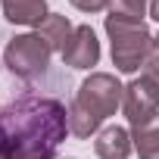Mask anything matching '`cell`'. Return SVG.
Here are the masks:
<instances>
[{
	"label": "cell",
	"mask_w": 159,
	"mask_h": 159,
	"mask_svg": "<svg viewBox=\"0 0 159 159\" xmlns=\"http://www.w3.org/2000/svg\"><path fill=\"white\" fill-rule=\"evenodd\" d=\"M69 134L62 100L25 91L0 109V159H56Z\"/></svg>",
	"instance_id": "1"
},
{
	"label": "cell",
	"mask_w": 159,
	"mask_h": 159,
	"mask_svg": "<svg viewBox=\"0 0 159 159\" xmlns=\"http://www.w3.org/2000/svg\"><path fill=\"white\" fill-rule=\"evenodd\" d=\"M103 25H106V34L112 41V66L122 75H134L137 69H143L147 53L153 47V34H150L147 22L137 16H125V13L109 10Z\"/></svg>",
	"instance_id": "2"
},
{
	"label": "cell",
	"mask_w": 159,
	"mask_h": 159,
	"mask_svg": "<svg viewBox=\"0 0 159 159\" xmlns=\"http://www.w3.org/2000/svg\"><path fill=\"white\" fill-rule=\"evenodd\" d=\"M122 100H125V84L112 72H91L81 81L72 103L91 112L94 119L106 122L109 116H116V109H122Z\"/></svg>",
	"instance_id": "3"
},
{
	"label": "cell",
	"mask_w": 159,
	"mask_h": 159,
	"mask_svg": "<svg viewBox=\"0 0 159 159\" xmlns=\"http://www.w3.org/2000/svg\"><path fill=\"white\" fill-rule=\"evenodd\" d=\"M50 47L34 34H16L7 50H3V66L10 69V75L22 78V81H34V78H44L47 69H50Z\"/></svg>",
	"instance_id": "4"
},
{
	"label": "cell",
	"mask_w": 159,
	"mask_h": 159,
	"mask_svg": "<svg viewBox=\"0 0 159 159\" xmlns=\"http://www.w3.org/2000/svg\"><path fill=\"white\" fill-rule=\"evenodd\" d=\"M122 112H125L131 131H140V128H147V125H153L159 119V94L143 81V78H134L131 84H125Z\"/></svg>",
	"instance_id": "5"
},
{
	"label": "cell",
	"mask_w": 159,
	"mask_h": 159,
	"mask_svg": "<svg viewBox=\"0 0 159 159\" xmlns=\"http://www.w3.org/2000/svg\"><path fill=\"white\" fill-rule=\"evenodd\" d=\"M62 62L69 69H94L100 62V41L91 25H75L72 41L62 50Z\"/></svg>",
	"instance_id": "6"
},
{
	"label": "cell",
	"mask_w": 159,
	"mask_h": 159,
	"mask_svg": "<svg viewBox=\"0 0 159 159\" xmlns=\"http://www.w3.org/2000/svg\"><path fill=\"white\" fill-rule=\"evenodd\" d=\"M134 150V140H131V131L122 128V125H106L97 131V140H94V153L100 159H128Z\"/></svg>",
	"instance_id": "7"
},
{
	"label": "cell",
	"mask_w": 159,
	"mask_h": 159,
	"mask_svg": "<svg viewBox=\"0 0 159 159\" xmlns=\"http://www.w3.org/2000/svg\"><path fill=\"white\" fill-rule=\"evenodd\" d=\"M72 31L75 25L69 22V16H59V13H47L41 25H34V34L50 47V50H66V44L72 41Z\"/></svg>",
	"instance_id": "8"
},
{
	"label": "cell",
	"mask_w": 159,
	"mask_h": 159,
	"mask_svg": "<svg viewBox=\"0 0 159 159\" xmlns=\"http://www.w3.org/2000/svg\"><path fill=\"white\" fill-rule=\"evenodd\" d=\"M0 7H3L7 22L13 25H41L44 16L50 13L47 0H0Z\"/></svg>",
	"instance_id": "9"
},
{
	"label": "cell",
	"mask_w": 159,
	"mask_h": 159,
	"mask_svg": "<svg viewBox=\"0 0 159 159\" xmlns=\"http://www.w3.org/2000/svg\"><path fill=\"white\" fill-rule=\"evenodd\" d=\"M131 140H134V153L140 159H159V125H147L140 131H131Z\"/></svg>",
	"instance_id": "10"
},
{
	"label": "cell",
	"mask_w": 159,
	"mask_h": 159,
	"mask_svg": "<svg viewBox=\"0 0 159 159\" xmlns=\"http://www.w3.org/2000/svg\"><path fill=\"white\" fill-rule=\"evenodd\" d=\"M140 78L159 94V31L153 34V47H150V53H147V62H143V69H140Z\"/></svg>",
	"instance_id": "11"
},
{
	"label": "cell",
	"mask_w": 159,
	"mask_h": 159,
	"mask_svg": "<svg viewBox=\"0 0 159 159\" xmlns=\"http://www.w3.org/2000/svg\"><path fill=\"white\" fill-rule=\"evenodd\" d=\"M109 10L125 13V16H137V19H143V16L150 13V0H109Z\"/></svg>",
	"instance_id": "12"
},
{
	"label": "cell",
	"mask_w": 159,
	"mask_h": 159,
	"mask_svg": "<svg viewBox=\"0 0 159 159\" xmlns=\"http://www.w3.org/2000/svg\"><path fill=\"white\" fill-rule=\"evenodd\" d=\"M69 3L75 10H81V13H103V10H109V0H69Z\"/></svg>",
	"instance_id": "13"
},
{
	"label": "cell",
	"mask_w": 159,
	"mask_h": 159,
	"mask_svg": "<svg viewBox=\"0 0 159 159\" xmlns=\"http://www.w3.org/2000/svg\"><path fill=\"white\" fill-rule=\"evenodd\" d=\"M150 16L159 22V0H150Z\"/></svg>",
	"instance_id": "14"
},
{
	"label": "cell",
	"mask_w": 159,
	"mask_h": 159,
	"mask_svg": "<svg viewBox=\"0 0 159 159\" xmlns=\"http://www.w3.org/2000/svg\"><path fill=\"white\" fill-rule=\"evenodd\" d=\"M69 159H72V156H69Z\"/></svg>",
	"instance_id": "15"
}]
</instances>
